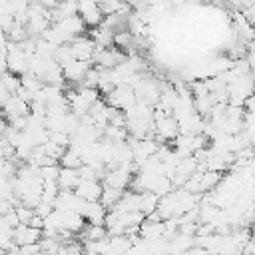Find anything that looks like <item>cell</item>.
<instances>
[{"instance_id": "6da1fadb", "label": "cell", "mask_w": 255, "mask_h": 255, "mask_svg": "<svg viewBox=\"0 0 255 255\" xmlns=\"http://www.w3.org/2000/svg\"><path fill=\"white\" fill-rule=\"evenodd\" d=\"M78 14L88 28H100L106 20L104 12L100 10V2H78Z\"/></svg>"}, {"instance_id": "7a4b0ae2", "label": "cell", "mask_w": 255, "mask_h": 255, "mask_svg": "<svg viewBox=\"0 0 255 255\" xmlns=\"http://www.w3.org/2000/svg\"><path fill=\"white\" fill-rule=\"evenodd\" d=\"M80 199L88 201V203H98L102 199V193H104V185L100 181H82L76 191H74Z\"/></svg>"}, {"instance_id": "3957f363", "label": "cell", "mask_w": 255, "mask_h": 255, "mask_svg": "<svg viewBox=\"0 0 255 255\" xmlns=\"http://www.w3.org/2000/svg\"><path fill=\"white\" fill-rule=\"evenodd\" d=\"M44 237V231L42 229H34L30 225H20L16 231H14V243L18 247H24V245H36L40 243Z\"/></svg>"}, {"instance_id": "277c9868", "label": "cell", "mask_w": 255, "mask_h": 255, "mask_svg": "<svg viewBox=\"0 0 255 255\" xmlns=\"http://www.w3.org/2000/svg\"><path fill=\"white\" fill-rule=\"evenodd\" d=\"M124 189H114V187H108V185H104V193H102V199H100V203L106 207V209H114L120 201H122V197H124Z\"/></svg>"}]
</instances>
